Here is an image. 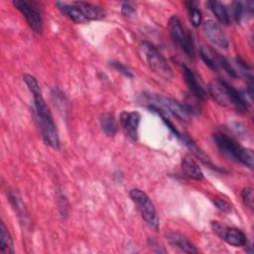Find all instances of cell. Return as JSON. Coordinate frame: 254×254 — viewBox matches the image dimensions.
<instances>
[{"instance_id":"cell-1","label":"cell","mask_w":254,"mask_h":254,"mask_svg":"<svg viewBox=\"0 0 254 254\" xmlns=\"http://www.w3.org/2000/svg\"><path fill=\"white\" fill-rule=\"evenodd\" d=\"M32 94L34 98L36 118L42 132V137L47 145H49L54 149H59L60 148L59 132L54 122L52 113L43 97L42 90L35 91Z\"/></svg>"},{"instance_id":"cell-2","label":"cell","mask_w":254,"mask_h":254,"mask_svg":"<svg viewBox=\"0 0 254 254\" xmlns=\"http://www.w3.org/2000/svg\"><path fill=\"white\" fill-rule=\"evenodd\" d=\"M208 92L222 106H232L239 112L248 110V103L244 94L225 80L213 79L208 85Z\"/></svg>"},{"instance_id":"cell-3","label":"cell","mask_w":254,"mask_h":254,"mask_svg":"<svg viewBox=\"0 0 254 254\" xmlns=\"http://www.w3.org/2000/svg\"><path fill=\"white\" fill-rule=\"evenodd\" d=\"M213 141L222 155L228 159L243 164L249 169L253 168L254 155L251 149L243 148L237 143L235 139L221 132L213 134Z\"/></svg>"},{"instance_id":"cell-4","label":"cell","mask_w":254,"mask_h":254,"mask_svg":"<svg viewBox=\"0 0 254 254\" xmlns=\"http://www.w3.org/2000/svg\"><path fill=\"white\" fill-rule=\"evenodd\" d=\"M142 102L147 103L148 107H156L161 109L163 112H170L173 115H175L177 118L187 121L190 117L194 113V110L191 106L188 104H181L180 102L169 98L162 96L160 94H153L144 92L142 95Z\"/></svg>"},{"instance_id":"cell-5","label":"cell","mask_w":254,"mask_h":254,"mask_svg":"<svg viewBox=\"0 0 254 254\" xmlns=\"http://www.w3.org/2000/svg\"><path fill=\"white\" fill-rule=\"evenodd\" d=\"M139 51L143 60L155 73L165 79H170L173 76V71L169 63L152 44L142 42L139 46Z\"/></svg>"},{"instance_id":"cell-6","label":"cell","mask_w":254,"mask_h":254,"mask_svg":"<svg viewBox=\"0 0 254 254\" xmlns=\"http://www.w3.org/2000/svg\"><path fill=\"white\" fill-rule=\"evenodd\" d=\"M129 195L133 202L137 205L141 216L147 222V224H149L155 230H158L160 227L158 213L148 194L140 189H132Z\"/></svg>"},{"instance_id":"cell-7","label":"cell","mask_w":254,"mask_h":254,"mask_svg":"<svg viewBox=\"0 0 254 254\" xmlns=\"http://www.w3.org/2000/svg\"><path fill=\"white\" fill-rule=\"evenodd\" d=\"M210 226L212 231L229 245L234 247H241L247 244L246 235L238 228L228 226L216 220L211 221Z\"/></svg>"},{"instance_id":"cell-8","label":"cell","mask_w":254,"mask_h":254,"mask_svg":"<svg viewBox=\"0 0 254 254\" xmlns=\"http://www.w3.org/2000/svg\"><path fill=\"white\" fill-rule=\"evenodd\" d=\"M12 3L25 17L30 28L40 34L43 31V17L37 4L25 0H14Z\"/></svg>"},{"instance_id":"cell-9","label":"cell","mask_w":254,"mask_h":254,"mask_svg":"<svg viewBox=\"0 0 254 254\" xmlns=\"http://www.w3.org/2000/svg\"><path fill=\"white\" fill-rule=\"evenodd\" d=\"M202 31L205 37L215 46L227 49L229 46L228 40L220 26L213 20H206L202 24Z\"/></svg>"},{"instance_id":"cell-10","label":"cell","mask_w":254,"mask_h":254,"mask_svg":"<svg viewBox=\"0 0 254 254\" xmlns=\"http://www.w3.org/2000/svg\"><path fill=\"white\" fill-rule=\"evenodd\" d=\"M141 115L137 111H123L120 114V125L125 134L133 141L138 139V129Z\"/></svg>"},{"instance_id":"cell-11","label":"cell","mask_w":254,"mask_h":254,"mask_svg":"<svg viewBox=\"0 0 254 254\" xmlns=\"http://www.w3.org/2000/svg\"><path fill=\"white\" fill-rule=\"evenodd\" d=\"M182 71L185 78V81L190 89V91L192 93L193 96H195L199 100H203L205 98V90L200 84L199 80L197 79L196 75L193 73V71L188 67L186 64H182Z\"/></svg>"},{"instance_id":"cell-12","label":"cell","mask_w":254,"mask_h":254,"mask_svg":"<svg viewBox=\"0 0 254 254\" xmlns=\"http://www.w3.org/2000/svg\"><path fill=\"white\" fill-rule=\"evenodd\" d=\"M169 30L170 34L172 36V39L174 42L180 46L182 49L184 48L185 44L187 43L189 37L191 35L190 32H186L181 20L179 19L178 16L174 15L170 18L169 20Z\"/></svg>"},{"instance_id":"cell-13","label":"cell","mask_w":254,"mask_h":254,"mask_svg":"<svg viewBox=\"0 0 254 254\" xmlns=\"http://www.w3.org/2000/svg\"><path fill=\"white\" fill-rule=\"evenodd\" d=\"M166 238L172 246L180 249L183 252L190 253V254L198 252L195 246L182 233L171 231L166 234Z\"/></svg>"},{"instance_id":"cell-14","label":"cell","mask_w":254,"mask_h":254,"mask_svg":"<svg viewBox=\"0 0 254 254\" xmlns=\"http://www.w3.org/2000/svg\"><path fill=\"white\" fill-rule=\"evenodd\" d=\"M56 6L64 15H65L67 18H69L75 23H83L86 21L81 10L78 8V6L74 2L66 3V2L57 1Z\"/></svg>"},{"instance_id":"cell-15","label":"cell","mask_w":254,"mask_h":254,"mask_svg":"<svg viewBox=\"0 0 254 254\" xmlns=\"http://www.w3.org/2000/svg\"><path fill=\"white\" fill-rule=\"evenodd\" d=\"M181 166L184 174L188 178L195 181H200L203 179V173L201 169L199 168L197 163L194 161V159H192L190 155H186L182 159Z\"/></svg>"},{"instance_id":"cell-16","label":"cell","mask_w":254,"mask_h":254,"mask_svg":"<svg viewBox=\"0 0 254 254\" xmlns=\"http://www.w3.org/2000/svg\"><path fill=\"white\" fill-rule=\"evenodd\" d=\"M74 3L81 10L86 20H100L105 17V11L103 10V8L96 4L89 3V2H82V1L74 2Z\"/></svg>"},{"instance_id":"cell-17","label":"cell","mask_w":254,"mask_h":254,"mask_svg":"<svg viewBox=\"0 0 254 254\" xmlns=\"http://www.w3.org/2000/svg\"><path fill=\"white\" fill-rule=\"evenodd\" d=\"M199 55L204 64L211 69L216 70L220 67V60L221 56L216 52L212 51L207 47H200Z\"/></svg>"},{"instance_id":"cell-18","label":"cell","mask_w":254,"mask_h":254,"mask_svg":"<svg viewBox=\"0 0 254 254\" xmlns=\"http://www.w3.org/2000/svg\"><path fill=\"white\" fill-rule=\"evenodd\" d=\"M206 5L215 15L217 20L223 25H228L231 22L228 9L219 1H207Z\"/></svg>"},{"instance_id":"cell-19","label":"cell","mask_w":254,"mask_h":254,"mask_svg":"<svg viewBox=\"0 0 254 254\" xmlns=\"http://www.w3.org/2000/svg\"><path fill=\"white\" fill-rule=\"evenodd\" d=\"M14 244L12 236L5 225L4 221H1V233H0V254H14Z\"/></svg>"},{"instance_id":"cell-20","label":"cell","mask_w":254,"mask_h":254,"mask_svg":"<svg viewBox=\"0 0 254 254\" xmlns=\"http://www.w3.org/2000/svg\"><path fill=\"white\" fill-rule=\"evenodd\" d=\"M101 128L104 133L108 136H114L117 132V124L116 120L111 113H104L100 118Z\"/></svg>"},{"instance_id":"cell-21","label":"cell","mask_w":254,"mask_h":254,"mask_svg":"<svg viewBox=\"0 0 254 254\" xmlns=\"http://www.w3.org/2000/svg\"><path fill=\"white\" fill-rule=\"evenodd\" d=\"M187 4H188L187 6L188 14H189V18L191 25L193 27H198L202 22V16H201L200 10L194 6L193 2H188Z\"/></svg>"},{"instance_id":"cell-22","label":"cell","mask_w":254,"mask_h":254,"mask_svg":"<svg viewBox=\"0 0 254 254\" xmlns=\"http://www.w3.org/2000/svg\"><path fill=\"white\" fill-rule=\"evenodd\" d=\"M235 61H236V64H237V65H238V67L240 69V72L244 75V77L246 79L249 80L250 83H252V78L253 77H252V71H251L250 66L240 58H236Z\"/></svg>"},{"instance_id":"cell-23","label":"cell","mask_w":254,"mask_h":254,"mask_svg":"<svg viewBox=\"0 0 254 254\" xmlns=\"http://www.w3.org/2000/svg\"><path fill=\"white\" fill-rule=\"evenodd\" d=\"M241 197H242L244 204L246 206H248L250 209H252L253 208V198H254L253 189L251 187L244 188L241 191Z\"/></svg>"},{"instance_id":"cell-24","label":"cell","mask_w":254,"mask_h":254,"mask_svg":"<svg viewBox=\"0 0 254 254\" xmlns=\"http://www.w3.org/2000/svg\"><path fill=\"white\" fill-rule=\"evenodd\" d=\"M111 64H112V66H113L116 70H118L119 72H121L123 75H125V76H127V77H133L132 71H131L127 66H125L123 64H121V63H119V62H112Z\"/></svg>"},{"instance_id":"cell-25","label":"cell","mask_w":254,"mask_h":254,"mask_svg":"<svg viewBox=\"0 0 254 254\" xmlns=\"http://www.w3.org/2000/svg\"><path fill=\"white\" fill-rule=\"evenodd\" d=\"M213 202H214V204L216 205V207H217L219 210L223 211V212H228V211L231 210V205H230L226 200H224L223 198L214 197Z\"/></svg>"},{"instance_id":"cell-26","label":"cell","mask_w":254,"mask_h":254,"mask_svg":"<svg viewBox=\"0 0 254 254\" xmlns=\"http://www.w3.org/2000/svg\"><path fill=\"white\" fill-rule=\"evenodd\" d=\"M135 12V8L131 3H124L121 7V13L123 16H131Z\"/></svg>"}]
</instances>
